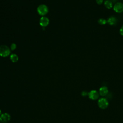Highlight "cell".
Segmentation results:
<instances>
[{
	"label": "cell",
	"mask_w": 123,
	"mask_h": 123,
	"mask_svg": "<svg viewBox=\"0 0 123 123\" xmlns=\"http://www.w3.org/2000/svg\"><path fill=\"white\" fill-rule=\"evenodd\" d=\"M10 59L13 63H15L18 60V57L15 54H13L10 56Z\"/></svg>",
	"instance_id": "obj_11"
},
{
	"label": "cell",
	"mask_w": 123,
	"mask_h": 123,
	"mask_svg": "<svg viewBox=\"0 0 123 123\" xmlns=\"http://www.w3.org/2000/svg\"><path fill=\"white\" fill-rule=\"evenodd\" d=\"M15 48H16V45L15 44H14V43L12 44L11 45V50H15Z\"/></svg>",
	"instance_id": "obj_14"
},
{
	"label": "cell",
	"mask_w": 123,
	"mask_h": 123,
	"mask_svg": "<svg viewBox=\"0 0 123 123\" xmlns=\"http://www.w3.org/2000/svg\"><path fill=\"white\" fill-rule=\"evenodd\" d=\"M98 23H99L101 25H104L106 23H107V20H105L104 18H100L98 21Z\"/></svg>",
	"instance_id": "obj_12"
},
{
	"label": "cell",
	"mask_w": 123,
	"mask_h": 123,
	"mask_svg": "<svg viewBox=\"0 0 123 123\" xmlns=\"http://www.w3.org/2000/svg\"><path fill=\"white\" fill-rule=\"evenodd\" d=\"M88 96L89 99L92 100H96L99 98V94L95 90H92L88 93Z\"/></svg>",
	"instance_id": "obj_4"
},
{
	"label": "cell",
	"mask_w": 123,
	"mask_h": 123,
	"mask_svg": "<svg viewBox=\"0 0 123 123\" xmlns=\"http://www.w3.org/2000/svg\"><path fill=\"white\" fill-rule=\"evenodd\" d=\"M109 1H110L112 3H114V2H116L117 0H109Z\"/></svg>",
	"instance_id": "obj_17"
},
{
	"label": "cell",
	"mask_w": 123,
	"mask_h": 123,
	"mask_svg": "<svg viewBox=\"0 0 123 123\" xmlns=\"http://www.w3.org/2000/svg\"><path fill=\"white\" fill-rule=\"evenodd\" d=\"M120 33L122 36H123V25L121 27L120 29Z\"/></svg>",
	"instance_id": "obj_16"
},
{
	"label": "cell",
	"mask_w": 123,
	"mask_h": 123,
	"mask_svg": "<svg viewBox=\"0 0 123 123\" xmlns=\"http://www.w3.org/2000/svg\"><path fill=\"white\" fill-rule=\"evenodd\" d=\"M108 93V89L105 86H103L101 87L99 89V94L102 96H105L106 95H107Z\"/></svg>",
	"instance_id": "obj_8"
},
{
	"label": "cell",
	"mask_w": 123,
	"mask_h": 123,
	"mask_svg": "<svg viewBox=\"0 0 123 123\" xmlns=\"http://www.w3.org/2000/svg\"><path fill=\"white\" fill-rule=\"evenodd\" d=\"M37 11L39 15H45L48 12V8L46 5H40L37 8Z\"/></svg>",
	"instance_id": "obj_3"
},
{
	"label": "cell",
	"mask_w": 123,
	"mask_h": 123,
	"mask_svg": "<svg viewBox=\"0 0 123 123\" xmlns=\"http://www.w3.org/2000/svg\"></svg>",
	"instance_id": "obj_19"
},
{
	"label": "cell",
	"mask_w": 123,
	"mask_h": 123,
	"mask_svg": "<svg viewBox=\"0 0 123 123\" xmlns=\"http://www.w3.org/2000/svg\"><path fill=\"white\" fill-rule=\"evenodd\" d=\"M88 94V93L86 91H83L82 92V93H81L82 96H83V97H85V96H86Z\"/></svg>",
	"instance_id": "obj_15"
},
{
	"label": "cell",
	"mask_w": 123,
	"mask_h": 123,
	"mask_svg": "<svg viewBox=\"0 0 123 123\" xmlns=\"http://www.w3.org/2000/svg\"><path fill=\"white\" fill-rule=\"evenodd\" d=\"M10 53L9 48L6 45H1L0 46V56L2 57H6Z\"/></svg>",
	"instance_id": "obj_1"
},
{
	"label": "cell",
	"mask_w": 123,
	"mask_h": 123,
	"mask_svg": "<svg viewBox=\"0 0 123 123\" xmlns=\"http://www.w3.org/2000/svg\"><path fill=\"white\" fill-rule=\"evenodd\" d=\"M98 104L99 107L102 109L107 108L109 105V102L108 101L104 98H102L100 99L98 101Z\"/></svg>",
	"instance_id": "obj_2"
},
{
	"label": "cell",
	"mask_w": 123,
	"mask_h": 123,
	"mask_svg": "<svg viewBox=\"0 0 123 123\" xmlns=\"http://www.w3.org/2000/svg\"><path fill=\"white\" fill-rule=\"evenodd\" d=\"M96 2H97L98 4L101 5V4H102L103 0H96Z\"/></svg>",
	"instance_id": "obj_13"
},
{
	"label": "cell",
	"mask_w": 123,
	"mask_h": 123,
	"mask_svg": "<svg viewBox=\"0 0 123 123\" xmlns=\"http://www.w3.org/2000/svg\"><path fill=\"white\" fill-rule=\"evenodd\" d=\"M107 22L110 26L115 25L117 23V19L114 16H111L107 20Z\"/></svg>",
	"instance_id": "obj_9"
},
{
	"label": "cell",
	"mask_w": 123,
	"mask_h": 123,
	"mask_svg": "<svg viewBox=\"0 0 123 123\" xmlns=\"http://www.w3.org/2000/svg\"><path fill=\"white\" fill-rule=\"evenodd\" d=\"M1 114H2V111L1 110H0V116H1Z\"/></svg>",
	"instance_id": "obj_18"
},
{
	"label": "cell",
	"mask_w": 123,
	"mask_h": 123,
	"mask_svg": "<svg viewBox=\"0 0 123 123\" xmlns=\"http://www.w3.org/2000/svg\"><path fill=\"white\" fill-rule=\"evenodd\" d=\"M39 23L41 26L45 27L47 26L49 24V19L46 17H42L40 19Z\"/></svg>",
	"instance_id": "obj_7"
},
{
	"label": "cell",
	"mask_w": 123,
	"mask_h": 123,
	"mask_svg": "<svg viewBox=\"0 0 123 123\" xmlns=\"http://www.w3.org/2000/svg\"><path fill=\"white\" fill-rule=\"evenodd\" d=\"M113 10L116 13H121L123 12V4L117 3L113 6Z\"/></svg>",
	"instance_id": "obj_6"
},
{
	"label": "cell",
	"mask_w": 123,
	"mask_h": 123,
	"mask_svg": "<svg viewBox=\"0 0 123 123\" xmlns=\"http://www.w3.org/2000/svg\"><path fill=\"white\" fill-rule=\"evenodd\" d=\"M104 4L105 7L109 9H111L112 7V3L109 1V0H106V1H105L104 3Z\"/></svg>",
	"instance_id": "obj_10"
},
{
	"label": "cell",
	"mask_w": 123,
	"mask_h": 123,
	"mask_svg": "<svg viewBox=\"0 0 123 123\" xmlns=\"http://www.w3.org/2000/svg\"><path fill=\"white\" fill-rule=\"evenodd\" d=\"M11 116L8 113H4L0 116V121L4 123H6L10 120Z\"/></svg>",
	"instance_id": "obj_5"
}]
</instances>
